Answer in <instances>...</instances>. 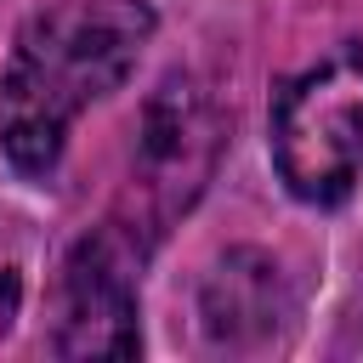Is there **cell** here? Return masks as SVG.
Segmentation results:
<instances>
[{"instance_id":"8992f818","label":"cell","mask_w":363,"mask_h":363,"mask_svg":"<svg viewBox=\"0 0 363 363\" xmlns=\"http://www.w3.org/2000/svg\"><path fill=\"white\" fill-rule=\"evenodd\" d=\"M28 227L17 216H0V340L11 335V323L23 318V295H28Z\"/></svg>"},{"instance_id":"277c9868","label":"cell","mask_w":363,"mask_h":363,"mask_svg":"<svg viewBox=\"0 0 363 363\" xmlns=\"http://www.w3.org/2000/svg\"><path fill=\"white\" fill-rule=\"evenodd\" d=\"M153 255L147 238H136L119 216L96 221L57 267L51 284V335L45 346L57 357H136V295H142V261Z\"/></svg>"},{"instance_id":"7a4b0ae2","label":"cell","mask_w":363,"mask_h":363,"mask_svg":"<svg viewBox=\"0 0 363 363\" xmlns=\"http://www.w3.org/2000/svg\"><path fill=\"white\" fill-rule=\"evenodd\" d=\"M221 147H227V125H221L216 96L182 68L164 74L142 102L130 176H125V193H119L113 216L159 250V238L210 187V176L221 164Z\"/></svg>"},{"instance_id":"3957f363","label":"cell","mask_w":363,"mask_h":363,"mask_svg":"<svg viewBox=\"0 0 363 363\" xmlns=\"http://www.w3.org/2000/svg\"><path fill=\"white\" fill-rule=\"evenodd\" d=\"M272 164L301 204H340L363 176V45H335L272 102Z\"/></svg>"},{"instance_id":"6da1fadb","label":"cell","mask_w":363,"mask_h":363,"mask_svg":"<svg viewBox=\"0 0 363 363\" xmlns=\"http://www.w3.org/2000/svg\"><path fill=\"white\" fill-rule=\"evenodd\" d=\"M147 40V0H57L34 11L0 68V153L23 176L57 170L74 119L125 85Z\"/></svg>"},{"instance_id":"5b68a950","label":"cell","mask_w":363,"mask_h":363,"mask_svg":"<svg viewBox=\"0 0 363 363\" xmlns=\"http://www.w3.org/2000/svg\"><path fill=\"white\" fill-rule=\"evenodd\" d=\"M289 318L295 301L267 250H227L199 284V323L221 352H261Z\"/></svg>"}]
</instances>
